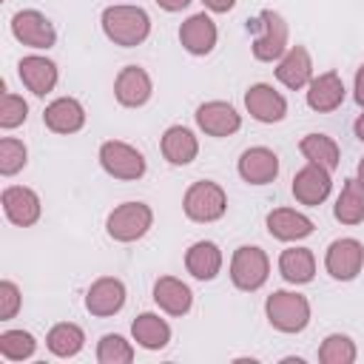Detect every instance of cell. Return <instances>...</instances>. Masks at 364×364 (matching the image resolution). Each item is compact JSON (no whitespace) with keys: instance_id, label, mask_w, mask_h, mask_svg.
Returning <instances> with one entry per match:
<instances>
[{"instance_id":"obj_1","label":"cell","mask_w":364,"mask_h":364,"mask_svg":"<svg viewBox=\"0 0 364 364\" xmlns=\"http://www.w3.org/2000/svg\"><path fill=\"white\" fill-rule=\"evenodd\" d=\"M102 31L105 37L114 43V46H122V48H134V46H142L151 34V17L145 9L139 6H131V3H117V6H108L102 11Z\"/></svg>"},{"instance_id":"obj_2","label":"cell","mask_w":364,"mask_h":364,"mask_svg":"<svg viewBox=\"0 0 364 364\" xmlns=\"http://www.w3.org/2000/svg\"><path fill=\"white\" fill-rule=\"evenodd\" d=\"M264 316L279 333H301L310 324V301L296 290H273L264 301Z\"/></svg>"},{"instance_id":"obj_3","label":"cell","mask_w":364,"mask_h":364,"mask_svg":"<svg viewBox=\"0 0 364 364\" xmlns=\"http://www.w3.org/2000/svg\"><path fill=\"white\" fill-rule=\"evenodd\" d=\"M250 28H253V57L259 63H273V60H282V54L287 51V23L279 11H270L264 9L256 20H250Z\"/></svg>"},{"instance_id":"obj_4","label":"cell","mask_w":364,"mask_h":364,"mask_svg":"<svg viewBox=\"0 0 364 364\" xmlns=\"http://www.w3.org/2000/svg\"><path fill=\"white\" fill-rule=\"evenodd\" d=\"M182 210L191 222H216L225 216L228 210V196L222 191L219 182H210V179H202V182H193L188 191H185V199H182Z\"/></svg>"},{"instance_id":"obj_5","label":"cell","mask_w":364,"mask_h":364,"mask_svg":"<svg viewBox=\"0 0 364 364\" xmlns=\"http://www.w3.org/2000/svg\"><path fill=\"white\" fill-rule=\"evenodd\" d=\"M154 225V210L145 205V202H122L117 205L108 219H105V230L114 242H136L142 239Z\"/></svg>"},{"instance_id":"obj_6","label":"cell","mask_w":364,"mask_h":364,"mask_svg":"<svg viewBox=\"0 0 364 364\" xmlns=\"http://www.w3.org/2000/svg\"><path fill=\"white\" fill-rule=\"evenodd\" d=\"M270 276V259L262 247L256 245H242L233 250V259H230V282L245 290V293H253L259 290Z\"/></svg>"},{"instance_id":"obj_7","label":"cell","mask_w":364,"mask_h":364,"mask_svg":"<svg viewBox=\"0 0 364 364\" xmlns=\"http://www.w3.org/2000/svg\"><path fill=\"white\" fill-rule=\"evenodd\" d=\"M100 165L108 176L114 179H142L145 176V156L142 151H136L134 145L122 142V139H108L100 145Z\"/></svg>"},{"instance_id":"obj_8","label":"cell","mask_w":364,"mask_h":364,"mask_svg":"<svg viewBox=\"0 0 364 364\" xmlns=\"http://www.w3.org/2000/svg\"><path fill=\"white\" fill-rule=\"evenodd\" d=\"M11 34L28 48H51L57 43V31L51 20L37 9H23L11 17Z\"/></svg>"},{"instance_id":"obj_9","label":"cell","mask_w":364,"mask_h":364,"mask_svg":"<svg viewBox=\"0 0 364 364\" xmlns=\"http://www.w3.org/2000/svg\"><path fill=\"white\" fill-rule=\"evenodd\" d=\"M361 264H364V247H361L358 239L344 236V239L330 242V247L324 253V267H327V273L333 279L350 282V279H355L361 273Z\"/></svg>"},{"instance_id":"obj_10","label":"cell","mask_w":364,"mask_h":364,"mask_svg":"<svg viewBox=\"0 0 364 364\" xmlns=\"http://www.w3.org/2000/svg\"><path fill=\"white\" fill-rule=\"evenodd\" d=\"M196 125L208 136L222 139V136H230L242 128V114L225 100H208L196 108Z\"/></svg>"},{"instance_id":"obj_11","label":"cell","mask_w":364,"mask_h":364,"mask_svg":"<svg viewBox=\"0 0 364 364\" xmlns=\"http://www.w3.org/2000/svg\"><path fill=\"white\" fill-rule=\"evenodd\" d=\"M245 108L247 114L256 119V122H264V125H273V122H282L284 114H287V100L267 82H256L245 91Z\"/></svg>"},{"instance_id":"obj_12","label":"cell","mask_w":364,"mask_h":364,"mask_svg":"<svg viewBox=\"0 0 364 364\" xmlns=\"http://www.w3.org/2000/svg\"><path fill=\"white\" fill-rule=\"evenodd\" d=\"M125 307V284L114 276H100L85 293V310L97 318L117 316Z\"/></svg>"},{"instance_id":"obj_13","label":"cell","mask_w":364,"mask_h":364,"mask_svg":"<svg viewBox=\"0 0 364 364\" xmlns=\"http://www.w3.org/2000/svg\"><path fill=\"white\" fill-rule=\"evenodd\" d=\"M154 94V82H151V74L139 65H125L117 80H114V97L119 105L125 108H139L151 100Z\"/></svg>"},{"instance_id":"obj_14","label":"cell","mask_w":364,"mask_h":364,"mask_svg":"<svg viewBox=\"0 0 364 364\" xmlns=\"http://www.w3.org/2000/svg\"><path fill=\"white\" fill-rule=\"evenodd\" d=\"M330 188H333V179H330V171L321 168V165H313L307 162L296 176H293V196L296 202L301 205H321L327 196H330Z\"/></svg>"},{"instance_id":"obj_15","label":"cell","mask_w":364,"mask_h":364,"mask_svg":"<svg viewBox=\"0 0 364 364\" xmlns=\"http://www.w3.org/2000/svg\"><path fill=\"white\" fill-rule=\"evenodd\" d=\"M0 202H3V210H6L9 222L17 225V228H31L40 219V210H43L40 196L26 185H9L0 196Z\"/></svg>"},{"instance_id":"obj_16","label":"cell","mask_w":364,"mask_h":364,"mask_svg":"<svg viewBox=\"0 0 364 364\" xmlns=\"http://www.w3.org/2000/svg\"><path fill=\"white\" fill-rule=\"evenodd\" d=\"M216 37H219L216 23H213L205 11L191 14V17L179 26V43H182V48H185L188 54H193V57L210 54L213 46H216Z\"/></svg>"},{"instance_id":"obj_17","label":"cell","mask_w":364,"mask_h":364,"mask_svg":"<svg viewBox=\"0 0 364 364\" xmlns=\"http://www.w3.org/2000/svg\"><path fill=\"white\" fill-rule=\"evenodd\" d=\"M17 74H20V82L34 94V97H46L54 91L57 80H60V71L57 65L48 60V57H40V54H28L17 63Z\"/></svg>"},{"instance_id":"obj_18","label":"cell","mask_w":364,"mask_h":364,"mask_svg":"<svg viewBox=\"0 0 364 364\" xmlns=\"http://www.w3.org/2000/svg\"><path fill=\"white\" fill-rule=\"evenodd\" d=\"M236 168H239V176L247 185H267L279 176V156H276V151H270L264 145H256V148L242 151Z\"/></svg>"},{"instance_id":"obj_19","label":"cell","mask_w":364,"mask_h":364,"mask_svg":"<svg viewBox=\"0 0 364 364\" xmlns=\"http://www.w3.org/2000/svg\"><path fill=\"white\" fill-rule=\"evenodd\" d=\"M276 80L290 88V91H299V88H307L310 80H313V60H310V51L304 46H290L279 65H276Z\"/></svg>"},{"instance_id":"obj_20","label":"cell","mask_w":364,"mask_h":364,"mask_svg":"<svg viewBox=\"0 0 364 364\" xmlns=\"http://www.w3.org/2000/svg\"><path fill=\"white\" fill-rule=\"evenodd\" d=\"M43 122L54 134H77L85 125V108L74 97H57L54 102L46 105Z\"/></svg>"},{"instance_id":"obj_21","label":"cell","mask_w":364,"mask_h":364,"mask_svg":"<svg viewBox=\"0 0 364 364\" xmlns=\"http://www.w3.org/2000/svg\"><path fill=\"white\" fill-rule=\"evenodd\" d=\"M344 80L336 71H324L310 80L307 85V105L318 114H330L344 102Z\"/></svg>"},{"instance_id":"obj_22","label":"cell","mask_w":364,"mask_h":364,"mask_svg":"<svg viewBox=\"0 0 364 364\" xmlns=\"http://www.w3.org/2000/svg\"><path fill=\"white\" fill-rule=\"evenodd\" d=\"M267 233L279 242H299L313 233V219L293 208H276L267 213Z\"/></svg>"},{"instance_id":"obj_23","label":"cell","mask_w":364,"mask_h":364,"mask_svg":"<svg viewBox=\"0 0 364 364\" xmlns=\"http://www.w3.org/2000/svg\"><path fill=\"white\" fill-rule=\"evenodd\" d=\"M154 301L168 316H185L193 307V293H191V287L182 279H176V276H159L154 282Z\"/></svg>"},{"instance_id":"obj_24","label":"cell","mask_w":364,"mask_h":364,"mask_svg":"<svg viewBox=\"0 0 364 364\" xmlns=\"http://www.w3.org/2000/svg\"><path fill=\"white\" fill-rule=\"evenodd\" d=\"M185 270L199 279V282H210L219 276L222 270V250L216 242H208V239H199L193 242L188 250H185Z\"/></svg>"},{"instance_id":"obj_25","label":"cell","mask_w":364,"mask_h":364,"mask_svg":"<svg viewBox=\"0 0 364 364\" xmlns=\"http://www.w3.org/2000/svg\"><path fill=\"white\" fill-rule=\"evenodd\" d=\"M159 148H162V156L171 165H191L199 154V139L193 136L191 128L171 125V128H165V134L159 139Z\"/></svg>"},{"instance_id":"obj_26","label":"cell","mask_w":364,"mask_h":364,"mask_svg":"<svg viewBox=\"0 0 364 364\" xmlns=\"http://www.w3.org/2000/svg\"><path fill=\"white\" fill-rule=\"evenodd\" d=\"M279 273L290 284H307L316 276V256L310 247H287L279 256Z\"/></svg>"},{"instance_id":"obj_27","label":"cell","mask_w":364,"mask_h":364,"mask_svg":"<svg viewBox=\"0 0 364 364\" xmlns=\"http://www.w3.org/2000/svg\"><path fill=\"white\" fill-rule=\"evenodd\" d=\"M131 336L142 350H162L171 341V324L156 313H139L131 324Z\"/></svg>"},{"instance_id":"obj_28","label":"cell","mask_w":364,"mask_h":364,"mask_svg":"<svg viewBox=\"0 0 364 364\" xmlns=\"http://www.w3.org/2000/svg\"><path fill=\"white\" fill-rule=\"evenodd\" d=\"M46 347H48V353L57 355V358H74V355L85 347V333H82V327L74 324V321H60V324H54V327L48 330Z\"/></svg>"},{"instance_id":"obj_29","label":"cell","mask_w":364,"mask_h":364,"mask_svg":"<svg viewBox=\"0 0 364 364\" xmlns=\"http://www.w3.org/2000/svg\"><path fill=\"white\" fill-rule=\"evenodd\" d=\"M299 151H301V156H304L307 162L321 165V168H327L330 173L338 168V159H341L336 139L327 136V134H307V136H301Z\"/></svg>"},{"instance_id":"obj_30","label":"cell","mask_w":364,"mask_h":364,"mask_svg":"<svg viewBox=\"0 0 364 364\" xmlns=\"http://www.w3.org/2000/svg\"><path fill=\"white\" fill-rule=\"evenodd\" d=\"M333 216L341 222V225H361L364 222V185L358 179H347L338 199H336V208H333Z\"/></svg>"},{"instance_id":"obj_31","label":"cell","mask_w":364,"mask_h":364,"mask_svg":"<svg viewBox=\"0 0 364 364\" xmlns=\"http://www.w3.org/2000/svg\"><path fill=\"white\" fill-rule=\"evenodd\" d=\"M355 355H358L355 341L344 333H330L318 347V361L321 364H353Z\"/></svg>"},{"instance_id":"obj_32","label":"cell","mask_w":364,"mask_h":364,"mask_svg":"<svg viewBox=\"0 0 364 364\" xmlns=\"http://www.w3.org/2000/svg\"><path fill=\"white\" fill-rule=\"evenodd\" d=\"M37 350V341L28 330H6L0 333V355L6 361H26Z\"/></svg>"},{"instance_id":"obj_33","label":"cell","mask_w":364,"mask_h":364,"mask_svg":"<svg viewBox=\"0 0 364 364\" xmlns=\"http://www.w3.org/2000/svg\"><path fill=\"white\" fill-rule=\"evenodd\" d=\"M97 361L100 364H131L134 361V347L119 333H105L97 344Z\"/></svg>"},{"instance_id":"obj_34","label":"cell","mask_w":364,"mask_h":364,"mask_svg":"<svg viewBox=\"0 0 364 364\" xmlns=\"http://www.w3.org/2000/svg\"><path fill=\"white\" fill-rule=\"evenodd\" d=\"M28 162V151L20 139L14 136H3L0 139V173L3 176H14L17 171H23Z\"/></svg>"},{"instance_id":"obj_35","label":"cell","mask_w":364,"mask_h":364,"mask_svg":"<svg viewBox=\"0 0 364 364\" xmlns=\"http://www.w3.org/2000/svg\"><path fill=\"white\" fill-rule=\"evenodd\" d=\"M28 117V102L11 91H3V100H0V128L11 131L17 125H23Z\"/></svg>"},{"instance_id":"obj_36","label":"cell","mask_w":364,"mask_h":364,"mask_svg":"<svg viewBox=\"0 0 364 364\" xmlns=\"http://www.w3.org/2000/svg\"><path fill=\"white\" fill-rule=\"evenodd\" d=\"M20 304H23L20 287L14 282L3 279L0 282V321H11L17 316V310H20Z\"/></svg>"},{"instance_id":"obj_37","label":"cell","mask_w":364,"mask_h":364,"mask_svg":"<svg viewBox=\"0 0 364 364\" xmlns=\"http://www.w3.org/2000/svg\"><path fill=\"white\" fill-rule=\"evenodd\" d=\"M202 3H205V9H210V11H216V14L230 11V9L236 6V0H202Z\"/></svg>"},{"instance_id":"obj_38","label":"cell","mask_w":364,"mask_h":364,"mask_svg":"<svg viewBox=\"0 0 364 364\" xmlns=\"http://www.w3.org/2000/svg\"><path fill=\"white\" fill-rule=\"evenodd\" d=\"M353 91H355V102L364 105V65L355 71V85H353Z\"/></svg>"},{"instance_id":"obj_39","label":"cell","mask_w":364,"mask_h":364,"mask_svg":"<svg viewBox=\"0 0 364 364\" xmlns=\"http://www.w3.org/2000/svg\"><path fill=\"white\" fill-rule=\"evenodd\" d=\"M188 3L191 0H156V6L165 11H182V9H188Z\"/></svg>"},{"instance_id":"obj_40","label":"cell","mask_w":364,"mask_h":364,"mask_svg":"<svg viewBox=\"0 0 364 364\" xmlns=\"http://www.w3.org/2000/svg\"><path fill=\"white\" fill-rule=\"evenodd\" d=\"M353 134H355V136L364 142V114H358V119L353 122Z\"/></svg>"},{"instance_id":"obj_41","label":"cell","mask_w":364,"mask_h":364,"mask_svg":"<svg viewBox=\"0 0 364 364\" xmlns=\"http://www.w3.org/2000/svg\"><path fill=\"white\" fill-rule=\"evenodd\" d=\"M355 179H358V182H361V185H364V159H361V162H358V176H355Z\"/></svg>"}]
</instances>
